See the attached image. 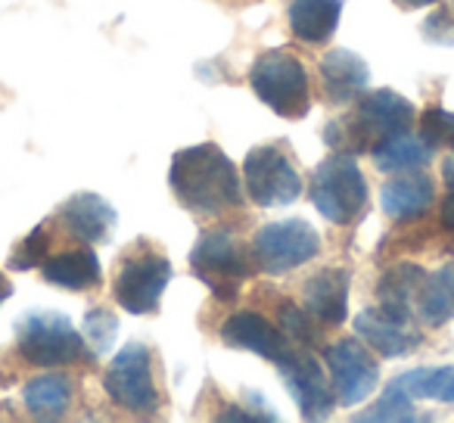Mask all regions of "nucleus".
<instances>
[{
	"label": "nucleus",
	"mask_w": 454,
	"mask_h": 423,
	"mask_svg": "<svg viewBox=\"0 0 454 423\" xmlns=\"http://www.w3.org/2000/svg\"><path fill=\"white\" fill-rule=\"evenodd\" d=\"M168 184L193 215H221L243 202L240 175L215 144L187 146L171 159Z\"/></svg>",
	"instance_id": "obj_1"
},
{
	"label": "nucleus",
	"mask_w": 454,
	"mask_h": 423,
	"mask_svg": "<svg viewBox=\"0 0 454 423\" xmlns=\"http://www.w3.org/2000/svg\"><path fill=\"white\" fill-rule=\"evenodd\" d=\"M414 121V106L395 90H371L358 100V106L327 128L330 144L348 153L377 150L395 134H404Z\"/></svg>",
	"instance_id": "obj_2"
},
{
	"label": "nucleus",
	"mask_w": 454,
	"mask_h": 423,
	"mask_svg": "<svg viewBox=\"0 0 454 423\" xmlns=\"http://www.w3.org/2000/svg\"><path fill=\"white\" fill-rule=\"evenodd\" d=\"M16 349L28 364L69 367L90 361L88 342L72 327V321L57 311H28L16 324Z\"/></svg>",
	"instance_id": "obj_3"
},
{
	"label": "nucleus",
	"mask_w": 454,
	"mask_h": 423,
	"mask_svg": "<svg viewBox=\"0 0 454 423\" xmlns=\"http://www.w3.org/2000/svg\"><path fill=\"white\" fill-rule=\"evenodd\" d=\"M193 274L215 293V299L231 302L240 293L243 280L253 278L255 265L240 240L231 231H208L190 253Z\"/></svg>",
	"instance_id": "obj_4"
},
{
	"label": "nucleus",
	"mask_w": 454,
	"mask_h": 423,
	"mask_svg": "<svg viewBox=\"0 0 454 423\" xmlns=\"http://www.w3.org/2000/svg\"><path fill=\"white\" fill-rule=\"evenodd\" d=\"M168 280L171 265L165 253L140 240L137 247H131L121 255L113 280V296L131 315H150V311L159 309V299H162Z\"/></svg>",
	"instance_id": "obj_5"
},
{
	"label": "nucleus",
	"mask_w": 454,
	"mask_h": 423,
	"mask_svg": "<svg viewBox=\"0 0 454 423\" xmlns=\"http://www.w3.org/2000/svg\"><path fill=\"white\" fill-rule=\"evenodd\" d=\"M311 202L333 224H355L364 215L367 181L352 156H330L317 165L311 177Z\"/></svg>",
	"instance_id": "obj_6"
},
{
	"label": "nucleus",
	"mask_w": 454,
	"mask_h": 423,
	"mask_svg": "<svg viewBox=\"0 0 454 423\" xmlns=\"http://www.w3.org/2000/svg\"><path fill=\"white\" fill-rule=\"evenodd\" d=\"M249 84L259 94V100L284 119H302L309 113V75L293 53H262L253 63Z\"/></svg>",
	"instance_id": "obj_7"
},
{
	"label": "nucleus",
	"mask_w": 454,
	"mask_h": 423,
	"mask_svg": "<svg viewBox=\"0 0 454 423\" xmlns=\"http://www.w3.org/2000/svg\"><path fill=\"white\" fill-rule=\"evenodd\" d=\"M103 389L119 408L131 414H156L159 392L153 383V352L144 342H128L106 367Z\"/></svg>",
	"instance_id": "obj_8"
},
{
	"label": "nucleus",
	"mask_w": 454,
	"mask_h": 423,
	"mask_svg": "<svg viewBox=\"0 0 454 423\" xmlns=\"http://www.w3.org/2000/svg\"><path fill=\"white\" fill-rule=\"evenodd\" d=\"M243 177H247L249 196L265 208L290 206L302 193V177L293 168L286 150L278 144H262L249 150L243 162Z\"/></svg>",
	"instance_id": "obj_9"
},
{
	"label": "nucleus",
	"mask_w": 454,
	"mask_h": 423,
	"mask_svg": "<svg viewBox=\"0 0 454 423\" xmlns=\"http://www.w3.org/2000/svg\"><path fill=\"white\" fill-rule=\"evenodd\" d=\"M321 253V237L309 222H274L255 234L253 259L262 271L286 274Z\"/></svg>",
	"instance_id": "obj_10"
},
{
	"label": "nucleus",
	"mask_w": 454,
	"mask_h": 423,
	"mask_svg": "<svg viewBox=\"0 0 454 423\" xmlns=\"http://www.w3.org/2000/svg\"><path fill=\"white\" fill-rule=\"evenodd\" d=\"M280 377H284L290 396L296 398L305 420H324L333 411V383L321 371L317 358L305 349H280L278 358Z\"/></svg>",
	"instance_id": "obj_11"
},
{
	"label": "nucleus",
	"mask_w": 454,
	"mask_h": 423,
	"mask_svg": "<svg viewBox=\"0 0 454 423\" xmlns=\"http://www.w3.org/2000/svg\"><path fill=\"white\" fill-rule=\"evenodd\" d=\"M327 367H330V383L340 392V402L346 408L361 404L380 383V367L377 361L367 355V349L358 340H342L327 349Z\"/></svg>",
	"instance_id": "obj_12"
},
{
	"label": "nucleus",
	"mask_w": 454,
	"mask_h": 423,
	"mask_svg": "<svg viewBox=\"0 0 454 423\" xmlns=\"http://www.w3.org/2000/svg\"><path fill=\"white\" fill-rule=\"evenodd\" d=\"M57 222L69 237L82 243H103L115 228V208L97 193H75L57 212Z\"/></svg>",
	"instance_id": "obj_13"
},
{
	"label": "nucleus",
	"mask_w": 454,
	"mask_h": 423,
	"mask_svg": "<svg viewBox=\"0 0 454 423\" xmlns=\"http://www.w3.org/2000/svg\"><path fill=\"white\" fill-rule=\"evenodd\" d=\"M348 309V274L342 268H327L305 284V311L315 321L336 327L346 321Z\"/></svg>",
	"instance_id": "obj_14"
},
{
	"label": "nucleus",
	"mask_w": 454,
	"mask_h": 423,
	"mask_svg": "<svg viewBox=\"0 0 454 423\" xmlns=\"http://www.w3.org/2000/svg\"><path fill=\"white\" fill-rule=\"evenodd\" d=\"M221 340L227 346H237V349H249L255 352L259 358L274 361L284 349V340H280V330L274 327L268 317L255 315V311H234V315L227 317L224 327H221Z\"/></svg>",
	"instance_id": "obj_15"
},
{
	"label": "nucleus",
	"mask_w": 454,
	"mask_h": 423,
	"mask_svg": "<svg viewBox=\"0 0 454 423\" xmlns=\"http://www.w3.org/2000/svg\"><path fill=\"white\" fill-rule=\"evenodd\" d=\"M47 284L63 286V290H94L100 286V262H97L94 249H63V253H53L41 265Z\"/></svg>",
	"instance_id": "obj_16"
},
{
	"label": "nucleus",
	"mask_w": 454,
	"mask_h": 423,
	"mask_svg": "<svg viewBox=\"0 0 454 423\" xmlns=\"http://www.w3.org/2000/svg\"><path fill=\"white\" fill-rule=\"evenodd\" d=\"M355 333L377 349L383 358H398V355L411 352L420 342V336L408 327V321L386 315V311H361L355 317Z\"/></svg>",
	"instance_id": "obj_17"
},
{
	"label": "nucleus",
	"mask_w": 454,
	"mask_h": 423,
	"mask_svg": "<svg viewBox=\"0 0 454 423\" xmlns=\"http://www.w3.org/2000/svg\"><path fill=\"white\" fill-rule=\"evenodd\" d=\"M321 82L330 103H352L367 84V66L358 53L333 51L321 59Z\"/></svg>",
	"instance_id": "obj_18"
},
{
	"label": "nucleus",
	"mask_w": 454,
	"mask_h": 423,
	"mask_svg": "<svg viewBox=\"0 0 454 423\" xmlns=\"http://www.w3.org/2000/svg\"><path fill=\"white\" fill-rule=\"evenodd\" d=\"M342 0H293L290 28L305 44H324L340 26Z\"/></svg>",
	"instance_id": "obj_19"
},
{
	"label": "nucleus",
	"mask_w": 454,
	"mask_h": 423,
	"mask_svg": "<svg viewBox=\"0 0 454 423\" xmlns=\"http://www.w3.org/2000/svg\"><path fill=\"white\" fill-rule=\"evenodd\" d=\"M435 200V190L433 181L423 175H408V177H398V181H389L383 187V212L395 222H408V218L423 215Z\"/></svg>",
	"instance_id": "obj_20"
},
{
	"label": "nucleus",
	"mask_w": 454,
	"mask_h": 423,
	"mask_svg": "<svg viewBox=\"0 0 454 423\" xmlns=\"http://www.w3.org/2000/svg\"><path fill=\"white\" fill-rule=\"evenodd\" d=\"M427 271L417 265H398L380 280V305L386 315L398 317V321H408L411 309L417 305V293H420Z\"/></svg>",
	"instance_id": "obj_21"
},
{
	"label": "nucleus",
	"mask_w": 454,
	"mask_h": 423,
	"mask_svg": "<svg viewBox=\"0 0 454 423\" xmlns=\"http://www.w3.org/2000/svg\"><path fill=\"white\" fill-rule=\"evenodd\" d=\"M414 309L420 311L423 321L433 324V327H442V324L451 321L454 317V262L439 268L433 278L427 274L420 293H417Z\"/></svg>",
	"instance_id": "obj_22"
},
{
	"label": "nucleus",
	"mask_w": 454,
	"mask_h": 423,
	"mask_svg": "<svg viewBox=\"0 0 454 423\" xmlns=\"http://www.w3.org/2000/svg\"><path fill=\"white\" fill-rule=\"evenodd\" d=\"M22 398H26V408L32 417L57 420V417H63L72 404V383L66 377H59V373L35 377V380H28Z\"/></svg>",
	"instance_id": "obj_23"
},
{
	"label": "nucleus",
	"mask_w": 454,
	"mask_h": 423,
	"mask_svg": "<svg viewBox=\"0 0 454 423\" xmlns=\"http://www.w3.org/2000/svg\"><path fill=\"white\" fill-rule=\"evenodd\" d=\"M433 159V146H427L423 140L411 137L408 131L395 134L386 144H380L373 150V162L380 171H417Z\"/></svg>",
	"instance_id": "obj_24"
},
{
	"label": "nucleus",
	"mask_w": 454,
	"mask_h": 423,
	"mask_svg": "<svg viewBox=\"0 0 454 423\" xmlns=\"http://www.w3.org/2000/svg\"><path fill=\"white\" fill-rule=\"evenodd\" d=\"M392 386L404 392L408 398H439V402H454V367H417L402 377L392 380Z\"/></svg>",
	"instance_id": "obj_25"
},
{
	"label": "nucleus",
	"mask_w": 454,
	"mask_h": 423,
	"mask_svg": "<svg viewBox=\"0 0 454 423\" xmlns=\"http://www.w3.org/2000/svg\"><path fill=\"white\" fill-rule=\"evenodd\" d=\"M47 255H51V234H47V228L41 224V228H35L32 234L13 249L10 268H13V271H28V268H35V265H44Z\"/></svg>",
	"instance_id": "obj_26"
},
{
	"label": "nucleus",
	"mask_w": 454,
	"mask_h": 423,
	"mask_svg": "<svg viewBox=\"0 0 454 423\" xmlns=\"http://www.w3.org/2000/svg\"><path fill=\"white\" fill-rule=\"evenodd\" d=\"M411 408H414V398H408L398 386L389 383L373 411L358 414V420H411Z\"/></svg>",
	"instance_id": "obj_27"
},
{
	"label": "nucleus",
	"mask_w": 454,
	"mask_h": 423,
	"mask_svg": "<svg viewBox=\"0 0 454 423\" xmlns=\"http://www.w3.org/2000/svg\"><path fill=\"white\" fill-rule=\"evenodd\" d=\"M420 134L427 146H451L454 144V113L442 106H433L423 113L420 119Z\"/></svg>",
	"instance_id": "obj_28"
},
{
	"label": "nucleus",
	"mask_w": 454,
	"mask_h": 423,
	"mask_svg": "<svg viewBox=\"0 0 454 423\" xmlns=\"http://www.w3.org/2000/svg\"><path fill=\"white\" fill-rule=\"evenodd\" d=\"M115 330H119V321L109 309H94L84 317V336L94 342V352H106L113 346Z\"/></svg>",
	"instance_id": "obj_29"
},
{
	"label": "nucleus",
	"mask_w": 454,
	"mask_h": 423,
	"mask_svg": "<svg viewBox=\"0 0 454 423\" xmlns=\"http://www.w3.org/2000/svg\"><path fill=\"white\" fill-rule=\"evenodd\" d=\"M280 317H284V330H290V333H296L299 340H309V336H315V330H311L309 324V311H299L296 305H284L280 309Z\"/></svg>",
	"instance_id": "obj_30"
},
{
	"label": "nucleus",
	"mask_w": 454,
	"mask_h": 423,
	"mask_svg": "<svg viewBox=\"0 0 454 423\" xmlns=\"http://www.w3.org/2000/svg\"><path fill=\"white\" fill-rule=\"evenodd\" d=\"M442 228L454 231V193L448 196L445 202H442Z\"/></svg>",
	"instance_id": "obj_31"
},
{
	"label": "nucleus",
	"mask_w": 454,
	"mask_h": 423,
	"mask_svg": "<svg viewBox=\"0 0 454 423\" xmlns=\"http://www.w3.org/2000/svg\"><path fill=\"white\" fill-rule=\"evenodd\" d=\"M442 177H445V184L454 190V156H451V159H445V162H442Z\"/></svg>",
	"instance_id": "obj_32"
},
{
	"label": "nucleus",
	"mask_w": 454,
	"mask_h": 423,
	"mask_svg": "<svg viewBox=\"0 0 454 423\" xmlns=\"http://www.w3.org/2000/svg\"><path fill=\"white\" fill-rule=\"evenodd\" d=\"M10 296H13V284L7 280V274L0 271V302H7Z\"/></svg>",
	"instance_id": "obj_33"
},
{
	"label": "nucleus",
	"mask_w": 454,
	"mask_h": 423,
	"mask_svg": "<svg viewBox=\"0 0 454 423\" xmlns=\"http://www.w3.org/2000/svg\"><path fill=\"white\" fill-rule=\"evenodd\" d=\"M395 4L404 10H417V7H433L435 0H395Z\"/></svg>",
	"instance_id": "obj_34"
},
{
	"label": "nucleus",
	"mask_w": 454,
	"mask_h": 423,
	"mask_svg": "<svg viewBox=\"0 0 454 423\" xmlns=\"http://www.w3.org/2000/svg\"><path fill=\"white\" fill-rule=\"evenodd\" d=\"M451 10H454V0H451Z\"/></svg>",
	"instance_id": "obj_35"
}]
</instances>
